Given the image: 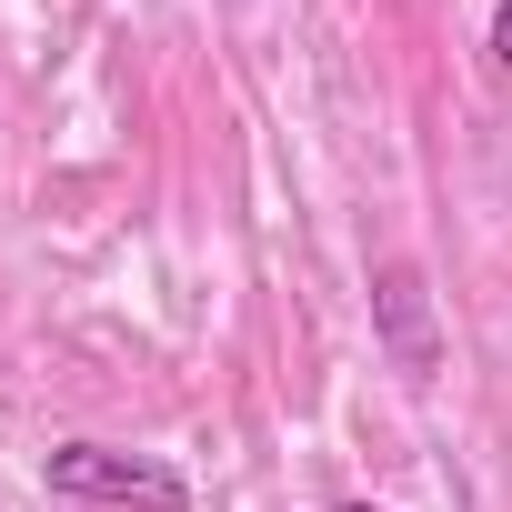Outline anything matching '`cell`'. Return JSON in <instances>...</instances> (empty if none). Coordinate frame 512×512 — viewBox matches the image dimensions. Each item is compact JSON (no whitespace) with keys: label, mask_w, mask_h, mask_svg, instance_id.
I'll return each mask as SVG.
<instances>
[{"label":"cell","mask_w":512,"mask_h":512,"mask_svg":"<svg viewBox=\"0 0 512 512\" xmlns=\"http://www.w3.org/2000/svg\"><path fill=\"white\" fill-rule=\"evenodd\" d=\"M41 482H51L61 502H141V512H181V502H191L171 462L111 452V442H61V452H41Z\"/></svg>","instance_id":"1"},{"label":"cell","mask_w":512,"mask_h":512,"mask_svg":"<svg viewBox=\"0 0 512 512\" xmlns=\"http://www.w3.org/2000/svg\"><path fill=\"white\" fill-rule=\"evenodd\" d=\"M342 512H372V502H342Z\"/></svg>","instance_id":"4"},{"label":"cell","mask_w":512,"mask_h":512,"mask_svg":"<svg viewBox=\"0 0 512 512\" xmlns=\"http://www.w3.org/2000/svg\"><path fill=\"white\" fill-rule=\"evenodd\" d=\"M372 312H382V342H392V362L422 382V372L442 362V332H432V292H422V272H412V262H382V292H372Z\"/></svg>","instance_id":"2"},{"label":"cell","mask_w":512,"mask_h":512,"mask_svg":"<svg viewBox=\"0 0 512 512\" xmlns=\"http://www.w3.org/2000/svg\"><path fill=\"white\" fill-rule=\"evenodd\" d=\"M492 61L512 71V0H502V11H492Z\"/></svg>","instance_id":"3"}]
</instances>
